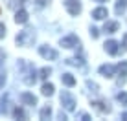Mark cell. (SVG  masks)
<instances>
[{
    "label": "cell",
    "instance_id": "1",
    "mask_svg": "<svg viewBox=\"0 0 127 121\" xmlns=\"http://www.w3.org/2000/svg\"><path fill=\"white\" fill-rule=\"evenodd\" d=\"M15 40H17L19 46H30V44H33V40H35V31L32 28H26L15 37Z\"/></svg>",
    "mask_w": 127,
    "mask_h": 121
},
{
    "label": "cell",
    "instance_id": "2",
    "mask_svg": "<svg viewBox=\"0 0 127 121\" xmlns=\"http://www.w3.org/2000/svg\"><path fill=\"white\" fill-rule=\"evenodd\" d=\"M61 103H63L64 110H68V112L76 110V99H74V96L68 90H63V92H61Z\"/></svg>",
    "mask_w": 127,
    "mask_h": 121
},
{
    "label": "cell",
    "instance_id": "3",
    "mask_svg": "<svg viewBox=\"0 0 127 121\" xmlns=\"http://www.w3.org/2000/svg\"><path fill=\"white\" fill-rule=\"evenodd\" d=\"M64 7H66V11H68L72 17H76V15H79V13H81V4H79V0H64Z\"/></svg>",
    "mask_w": 127,
    "mask_h": 121
},
{
    "label": "cell",
    "instance_id": "4",
    "mask_svg": "<svg viewBox=\"0 0 127 121\" xmlns=\"http://www.w3.org/2000/svg\"><path fill=\"white\" fill-rule=\"evenodd\" d=\"M39 53H41L46 60H55L57 59V51L54 48H50V46H41V48H39Z\"/></svg>",
    "mask_w": 127,
    "mask_h": 121
},
{
    "label": "cell",
    "instance_id": "5",
    "mask_svg": "<svg viewBox=\"0 0 127 121\" xmlns=\"http://www.w3.org/2000/svg\"><path fill=\"white\" fill-rule=\"evenodd\" d=\"M63 48H76V46H79V39L76 35H68V37H63L59 42Z\"/></svg>",
    "mask_w": 127,
    "mask_h": 121
},
{
    "label": "cell",
    "instance_id": "6",
    "mask_svg": "<svg viewBox=\"0 0 127 121\" xmlns=\"http://www.w3.org/2000/svg\"><path fill=\"white\" fill-rule=\"evenodd\" d=\"M118 66H112V64H101L99 66V73H101L103 77H112L116 73Z\"/></svg>",
    "mask_w": 127,
    "mask_h": 121
},
{
    "label": "cell",
    "instance_id": "7",
    "mask_svg": "<svg viewBox=\"0 0 127 121\" xmlns=\"http://www.w3.org/2000/svg\"><path fill=\"white\" fill-rule=\"evenodd\" d=\"M20 103L33 106V105H37V97H35L33 94H30V92H24V94H20Z\"/></svg>",
    "mask_w": 127,
    "mask_h": 121
},
{
    "label": "cell",
    "instance_id": "8",
    "mask_svg": "<svg viewBox=\"0 0 127 121\" xmlns=\"http://www.w3.org/2000/svg\"><path fill=\"white\" fill-rule=\"evenodd\" d=\"M107 17H109L107 7H96L92 11V19H96V20H103V19H107Z\"/></svg>",
    "mask_w": 127,
    "mask_h": 121
},
{
    "label": "cell",
    "instance_id": "9",
    "mask_svg": "<svg viewBox=\"0 0 127 121\" xmlns=\"http://www.w3.org/2000/svg\"><path fill=\"white\" fill-rule=\"evenodd\" d=\"M118 29H120V24H118L116 20H109V22H105V26H103L105 33H116Z\"/></svg>",
    "mask_w": 127,
    "mask_h": 121
},
{
    "label": "cell",
    "instance_id": "10",
    "mask_svg": "<svg viewBox=\"0 0 127 121\" xmlns=\"http://www.w3.org/2000/svg\"><path fill=\"white\" fill-rule=\"evenodd\" d=\"M103 46H105V51H107L109 55H116L118 53V42L116 40H107Z\"/></svg>",
    "mask_w": 127,
    "mask_h": 121
},
{
    "label": "cell",
    "instance_id": "11",
    "mask_svg": "<svg viewBox=\"0 0 127 121\" xmlns=\"http://www.w3.org/2000/svg\"><path fill=\"white\" fill-rule=\"evenodd\" d=\"M15 22L17 24H26V22H28V11L19 9V11L15 13Z\"/></svg>",
    "mask_w": 127,
    "mask_h": 121
},
{
    "label": "cell",
    "instance_id": "12",
    "mask_svg": "<svg viewBox=\"0 0 127 121\" xmlns=\"http://www.w3.org/2000/svg\"><path fill=\"white\" fill-rule=\"evenodd\" d=\"M92 106L96 110H99V112H111V106H109V103H105V101H92Z\"/></svg>",
    "mask_w": 127,
    "mask_h": 121
},
{
    "label": "cell",
    "instance_id": "13",
    "mask_svg": "<svg viewBox=\"0 0 127 121\" xmlns=\"http://www.w3.org/2000/svg\"><path fill=\"white\" fill-rule=\"evenodd\" d=\"M61 81H63V84H66L68 88L76 84V77H74L72 73H63V75H61Z\"/></svg>",
    "mask_w": 127,
    "mask_h": 121
},
{
    "label": "cell",
    "instance_id": "14",
    "mask_svg": "<svg viewBox=\"0 0 127 121\" xmlns=\"http://www.w3.org/2000/svg\"><path fill=\"white\" fill-rule=\"evenodd\" d=\"M54 84H52V83H44V84H42V88H41V94H42V96H46V97H50V96H54Z\"/></svg>",
    "mask_w": 127,
    "mask_h": 121
},
{
    "label": "cell",
    "instance_id": "15",
    "mask_svg": "<svg viewBox=\"0 0 127 121\" xmlns=\"http://www.w3.org/2000/svg\"><path fill=\"white\" fill-rule=\"evenodd\" d=\"M37 75H39V72L32 70V72L28 73V75L24 77V83H26V84H30V86H32V84H35V81H37Z\"/></svg>",
    "mask_w": 127,
    "mask_h": 121
},
{
    "label": "cell",
    "instance_id": "16",
    "mask_svg": "<svg viewBox=\"0 0 127 121\" xmlns=\"http://www.w3.org/2000/svg\"><path fill=\"white\" fill-rule=\"evenodd\" d=\"M125 7H127V0H118V2H116V7H114L116 15H124V13H125Z\"/></svg>",
    "mask_w": 127,
    "mask_h": 121
},
{
    "label": "cell",
    "instance_id": "17",
    "mask_svg": "<svg viewBox=\"0 0 127 121\" xmlns=\"http://www.w3.org/2000/svg\"><path fill=\"white\" fill-rule=\"evenodd\" d=\"M50 118H52V106L48 105V106H44V108H41V119L46 121V119H50Z\"/></svg>",
    "mask_w": 127,
    "mask_h": 121
},
{
    "label": "cell",
    "instance_id": "18",
    "mask_svg": "<svg viewBox=\"0 0 127 121\" xmlns=\"http://www.w3.org/2000/svg\"><path fill=\"white\" fill-rule=\"evenodd\" d=\"M50 73H52V68H50V66H44V68H41V70H39V77H41V79H48V77H50Z\"/></svg>",
    "mask_w": 127,
    "mask_h": 121
},
{
    "label": "cell",
    "instance_id": "19",
    "mask_svg": "<svg viewBox=\"0 0 127 121\" xmlns=\"http://www.w3.org/2000/svg\"><path fill=\"white\" fill-rule=\"evenodd\" d=\"M66 64H70V66H83V59H81V57L66 59Z\"/></svg>",
    "mask_w": 127,
    "mask_h": 121
},
{
    "label": "cell",
    "instance_id": "20",
    "mask_svg": "<svg viewBox=\"0 0 127 121\" xmlns=\"http://www.w3.org/2000/svg\"><path fill=\"white\" fill-rule=\"evenodd\" d=\"M13 116H15L17 119H26V112L20 108V106H17V108L13 110Z\"/></svg>",
    "mask_w": 127,
    "mask_h": 121
},
{
    "label": "cell",
    "instance_id": "21",
    "mask_svg": "<svg viewBox=\"0 0 127 121\" xmlns=\"http://www.w3.org/2000/svg\"><path fill=\"white\" fill-rule=\"evenodd\" d=\"M118 72H120V75H127V60H122L118 64Z\"/></svg>",
    "mask_w": 127,
    "mask_h": 121
},
{
    "label": "cell",
    "instance_id": "22",
    "mask_svg": "<svg viewBox=\"0 0 127 121\" xmlns=\"http://www.w3.org/2000/svg\"><path fill=\"white\" fill-rule=\"evenodd\" d=\"M116 99H118L124 106H127V94H125V92H120V94L116 96Z\"/></svg>",
    "mask_w": 127,
    "mask_h": 121
},
{
    "label": "cell",
    "instance_id": "23",
    "mask_svg": "<svg viewBox=\"0 0 127 121\" xmlns=\"http://www.w3.org/2000/svg\"><path fill=\"white\" fill-rule=\"evenodd\" d=\"M26 4V0H13V4H11V7H22Z\"/></svg>",
    "mask_w": 127,
    "mask_h": 121
},
{
    "label": "cell",
    "instance_id": "24",
    "mask_svg": "<svg viewBox=\"0 0 127 121\" xmlns=\"http://www.w3.org/2000/svg\"><path fill=\"white\" fill-rule=\"evenodd\" d=\"M87 86H89V88L92 90V92H98V88H99V86L96 84V83H92V81H87Z\"/></svg>",
    "mask_w": 127,
    "mask_h": 121
},
{
    "label": "cell",
    "instance_id": "25",
    "mask_svg": "<svg viewBox=\"0 0 127 121\" xmlns=\"http://www.w3.org/2000/svg\"><path fill=\"white\" fill-rule=\"evenodd\" d=\"M90 37H92V39H98V37H99V29H98V28H90Z\"/></svg>",
    "mask_w": 127,
    "mask_h": 121
},
{
    "label": "cell",
    "instance_id": "26",
    "mask_svg": "<svg viewBox=\"0 0 127 121\" xmlns=\"http://www.w3.org/2000/svg\"><path fill=\"white\" fill-rule=\"evenodd\" d=\"M4 37H6V26L0 22V39H4Z\"/></svg>",
    "mask_w": 127,
    "mask_h": 121
},
{
    "label": "cell",
    "instance_id": "27",
    "mask_svg": "<svg viewBox=\"0 0 127 121\" xmlns=\"http://www.w3.org/2000/svg\"><path fill=\"white\" fill-rule=\"evenodd\" d=\"M6 84V73H0V88Z\"/></svg>",
    "mask_w": 127,
    "mask_h": 121
},
{
    "label": "cell",
    "instance_id": "28",
    "mask_svg": "<svg viewBox=\"0 0 127 121\" xmlns=\"http://www.w3.org/2000/svg\"><path fill=\"white\" fill-rule=\"evenodd\" d=\"M35 2H37V6H39V7H42V6H46L50 0H35Z\"/></svg>",
    "mask_w": 127,
    "mask_h": 121
},
{
    "label": "cell",
    "instance_id": "29",
    "mask_svg": "<svg viewBox=\"0 0 127 121\" xmlns=\"http://www.w3.org/2000/svg\"><path fill=\"white\" fill-rule=\"evenodd\" d=\"M122 46H124V50H127V33L124 35V42H122Z\"/></svg>",
    "mask_w": 127,
    "mask_h": 121
},
{
    "label": "cell",
    "instance_id": "30",
    "mask_svg": "<svg viewBox=\"0 0 127 121\" xmlns=\"http://www.w3.org/2000/svg\"><path fill=\"white\" fill-rule=\"evenodd\" d=\"M81 119L83 121H90V116L89 114H81Z\"/></svg>",
    "mask_w": 127,
    "mask_h": 121
},
{
    "label": "cell",
    "instance_id": "31",
    "mask_svg": "<svg viewBox=\"0 0 127 121\" xmlns=\"http://www.w3.org/2000/svg\"><path fill=\"white\" fill-rule=\"evenodd\" d=\"M122 119H124V121H127V112H124V114H122Z\"/></svg>",
    "mask_w": 127,
    "mask_h": 121
},
{
    "label": "cell",
    "instance_id": "32",
    "mask_svg": "<svg viewBox=\"0 0 127 121\" xmlns=\"http://www.w3.org/2000/svg\"><path fill=\"white\" fill-rule=\"evenodd\" d=\"M98 2H107V0H98Z\"/></svg>",
    "mask_w": 127,
    "mask_h": 121
}]
</instances>
